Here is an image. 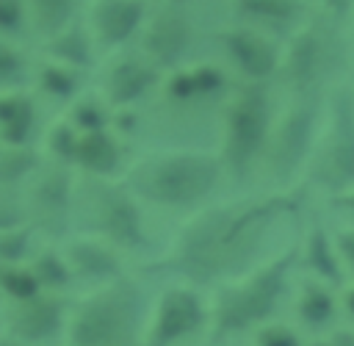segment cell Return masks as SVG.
Returning a JSON list of instances; mask_svg holds the SVG:
<instances>
[{"mask_svg":"<svg viewBox=\"0 0 354 346\" xmlns=\"http://www.w3.org/2000/svg\"><path fill=\"white\" fill-rule=\"evenodd\" d=\"M19 199H22L25 219L33 230H47V233L61 230L66 221L69 205L75 199L72 180L64 163L39 166L30 174V180L19 188Z\"/></svg>","mask_w":354,"mask_h":346,"instance_id":"30bf717a","label":"cell"},{"mask_svg":"<svg viewBox=\"0 0 354 346\" xmlns=\"http://www.w3.org/2000/svg\"><path fill=\"white\" fill-rule=\"evenodd\" d=\"M218 47L230 69L243 83H268L279 72L282 44L263 28L230 22L218 28Z\"/></svg>","mask_w":354,"mask_h":346,"instance_id":"8992f818","label":"cell"},{"mask_svg":"<svg viewBox=\"0 0 354 346\" xmlns=\"http://www.w3.org/2000/svg\"><path fill=\"white\" fill-rule=\"evenodd\" d=\"M230 11L232 22L254 25L268 33H274L277 28L293 30L307 17L301 0H230Z\"/></svg>","mask_w":354,"mask_h":346,"instance_id":"e0dca14e","label":"cell"},{"mask_svg":"<svg viewBox=\"0 0 354 346\" xmlns=\"http://www.w3.org/2000/svg\"><path fill=\"white\" fill-rule=\"evenodd\" d=\"M41 293L28 263H0V302H25Z\"/></svg>","mask_w":354,"mask_h":346,"instance_id":"4316f807","label":"cell"},{"mask_svg":"<svg viewBox=\"0 0 354 346\" xmlns=\"http://www.w3.org/2000/svg\"><path fill=\"white\" fill-rule=\"evenodd\" d=\"M17 224H28L25 210H22V199H19V191L0 188V233L8 230V227H17Z\"/></svg>","mask_w":354,"mask_h":346,"instance_id":"1f68e13d","label":"cell"},{"mask_svg":"<svg viewBox=\"0 0 354 346\" xmlns=\"http://www.w3.org/2000/svg\"><path fill=\"white\" fill-rule=\"evenodd\" d=\"M196 302L188 296V293H171L166 302H163V310H160V327H158V340H169L174 335H183L185 329H191L196 324Z\"/></svg>","mask_w":354,"mask_h":346,"instance_id":"484cf974","label":"cell"},{"mask_svg":"<svg viewBox=\"0 0 354 346\" xmlns=\"http://www.w3.org/2000/svg\"><path fill=\"white\" fill-rule=\"evenodd\" d=\"M28 28L44 42L53 33L72 25L77 17V0H25Z\"/></svg>","mask_w":354,"mask_h":346,"instance_id":"7402d4cb","label":"cell"},{"mask_svg":"<svg viewBox=\"0 0 354 346\" xmlns=\"http://www.w3.org/2000/svg\"><path fill=\"white\" fill-rule=\"evenodd\" d=\"M41 50H44L41 58L58 61V64L72 66V69H77V72L91 69L94 61H97V44H94L88 28L83 25V19H75V22L66 25L64 30L53 33L50 39H44V42H41Z\"/></svg>","mask_w":354,"mask_h":346,"instance_id":"ac0fdd59","label":"cell"},{"mask_svg":"<svg viewBox=\"0 0 354 346\" xmlns=\"http://www.w3.org/2000/svg\"><path fill=\"white\" fill-rule=\"evenodd\" d=\"M329 299L324 296V293H318V291H313L310 296H307V302H304V313H307V318H313V321H321V318H326V313H329Z\"/></svg>","mask_w":354,"mask_h":346,"instance_id":"836d02e7","label":"cell"},{"mask_svg":"<svg viewBox=\"0 0 354 346\" xmlns=\"http://www.w3.org/2000/svg\"><path fill=\"white\" fill-rule=\"evenodd\" d=\"M196 44V22L191 11L185 8V0L180 3H158L152 6L141 33H138V53L155 64L163 75L194 61L191 50Z\"/></svg>","mask_w":354,"mask_h":346,"instance_id":"5b68a950","label":"cell"},{"mask_svg":"<svg viewBox=\"0 0 354 346\" xmlns=\"http://www.w3.org/2000/svg\"><path fill=\"white\" fill-rule=\"evenodd\" d=\"M28 28L25 0H0V36H19Z\"/></svg>","mask_w":354,"mask_h":346,"instance_id":"4dcf8cb0","label":"cell"},{"mask_svg":"<svg viewBox=\"0 0 354 346\" xmlns=\"http://www.w3.org/2000/svg\"><path fill=\"white\" fill-rule=\"evenodd\" d=\"M36 127H39V97L22 86L3 89L0 91V144L30 147Z\"/></svg>","mask_w":354,"mask_h":346,"instance_id":"2e32d148","label":"cell"},{"mask_svg":"<svg viewBox=\"0 0 354 346\" xmlns=\"http://www.w3.org/2000/svg\"><path fill=\"white\" fill-rule=\"evenodd\" d=\"M348 19H351V30H354V11H351V17H348Z\"/></svg>","mask_w":354,"mask_h":346,"instance_id":"b9f144b4","label":"cell"},{"mask_svg":"<svg viewBox=\"0 0 354 346\" xmlns=\"http://www.w3.org/2000/svg\"><path fill=\"white\" fill-rule=\"evenodd\" d=\"M271 133V91L268 83L235 80L224 100V155L241 174L266 149Z\"/></svg>","mask_w":354,"mask_h":346,"instance_id":"3957f363","label":"cell"},{"mask_svg":"<svg viewBox=\"0 0 354 346\" xmlns=\"http://www.w3.org/2000/svg\"><path fill=\"white\" fill-rule=\"evenodd\" d=\"M329 136L318 161V177L329 185H343L354 177V89L335 83L329 91Z\"/></svg>","mask_w":354,"mask_h":346,"instance_id":"ba28073f","label":"cell"},{"mask_svg":"<svg viewBox=\"0 0 354 346\" xmlns=\"http://www.w3.org/2000/svg\"><path fill=\"white\" fill-rule=\"evenodd\" d=\"M66 119L80 130V133H94V130H108L113 125V108L102 100V94L94 91H80L69 105H66Z\"/></svg>","mask_w":354,"mask_h":346,"instance_id":"603a6c76","label":"cell"},{"mask_svg":"<svg viewBox=\"0 0 354 346\" xmlns=\"http://www.w3.org/2000/svg\"><path fill=\"white\" fill-rule=\"evenodd\" d=\"M348 205H351V208H354V194H351V197H348Z\"/></svg>","mask_w":354,"mask_h":346,"instance_id":"ab89813d","label":"cell"},{"mask_svg":"<svg viewBox=\"0 0 354 346\" xmlns=\"http://www.w3.org/2000/svg\"><path fill=\"white\" fill-rule=\"evenodd\" d=\"M163 72L149 64L138 50H119L102 64L97 91L113 111H130L136 102L160 89Z\"/></svg>","mask_w":354,"mask_h":346,"instance_id":"9c48e42d","label":"cell"},{"mask_svg":"<svg viewBox=\"0 0 354 346\" xmlns=\"http://www.w3.org/2000/svg\"><path fill=\"white\" fill-rule=\"evenodd\" d=\"M263 343H266V346H296L293 335H290V332H282V329L266 332V335H263Z\"/></svg>","mask_w":354,"mask_h":346,"instance_id":"e575fe53","label":"cell"},{"mask_svg":"<svg viewBox=\"0 0 354 346\" xmlns=\"http://www.w3.org/2000/svg\"><path fill=\"white\" fill-rule=\"evenodd\" d=\"M28 266H30V271H33V277H36V282H39L41 291L58 288V285H64V282L69 280L66 257L58 255V252H53V249H39V252H33V255L28 257Z\"/></svg>","mask_w":354,"mask_h":346,"instance_id":"f1b7e54d","label":"cell"},{"mask_svg":"<svg viewBox=\"0 0 354 346\" xmlns=\"http://www.w3.org/2000/svg\"><path fill=\"white\" fill-rule=\"evenodd\" d=\"M315 6H318V14L332 22L348 19L354 11V0H315Z\"/></svg>","mask_w":354,"mask_h":346,"instance_id":"d6a6232c","label":"cell"},{"mask_svg":"<svg viewBox=\"0 0 354 346\" xmlns=\"http://www.w3.org/2000/svg\"><path fill=\"white\" fill-rule=\"evenodd\" d=\"M149 11V0H91L83 25L88 28L97 50L119 53L138 39Z\"/></svg>","mask_w":354,"mask_h":346,"instance_id":"8fae6325","label":"cell"},{"mask_svg":"<svg viewBox=\"0 0 354 346\" xmlns=\"http://www.w3.org/2000/svg\"><path fill=\"white\" fill-rule=\"evenodd\" d=\"M39 155L33 147H6L0 144V188L19 191L30 174L39 169Z\"/></svg>","mask_w":354,"mask_h":346,"instance_id":"d4e9b609","label":"cell"},{"mask_svg":"<svg viewBox=\"0 0 354 346\" xmlns=\"http://www.w3.org/2000/svg\"><path fill=\"white\" fill-rule=\"evenodd\" d=\"M3 335L22 346H36L50 340L61 327V302L50 293H36L25 302H6L0 307Z\"/></svg>","mask_w":354,"mask_h":346,"instance_id":"5bb4252c","label":"cell"},{"mask_svg":"<svg viewBox=\"0 0 354 346\" xmlns=\"http://www.w3.org/2000/svg\"><path fill=\"white\" fill-rule=\"evenodd\" d=\"M279 291V268L274 271H266L263 277H257L252 285H246L243 291L232 293L224 307H221V318L227 327H241L246 321H254L260 318L271 304H274V296Z\"/></svg>","mask_w":354,"mask_h":346,"instance_id":"d6986e66","label":"cell"},{"mask_svg":"<svg viewBox=\"0 0 354 346\" xmlns=\"http://www.w3.org/2000/svg\"><path fill=\"white\" fill-rule=\"evenodd\" d=\"M77 141H80V130L66 119V113L58 116L55 122H50L44 130V149L53 155L55 163H64V166L72 163Z\"/></svg>","mask_w":354,"mask_h":346,"instance_id":"83f0119b","label":"cell"},{"mask_svg":"<svg viewBox=\"0 0 354 346\" xmlns=\"http://www.w3.org/2000/svg\"><path fill=\"white\" fill-rule=\"evenodd\" d=\"M80 202L86 205L97 233H102L119 244L138 241V235H141L138 213H136L133 202L127 199V194H122L105 183H88V188L80 194Z\"/></svg>","mask_w":354,"mask_h":346,"instance_id":"9a60e30c","label":"cell"},{"mask_svg":"<svg viewBox=\"0 0 354 346\" xmlns=\"http://www.w3.org/2000/svg\"><path fill=\"white\" fill-rule=\"evenodd\" d=\"M69 274H83V277H108L111 271H116V260L108 249H102L100 244L91 241H75L66 246L64 252Z\"/></svg>","mask_w":354,"mask_h":346,"instance_id":"cb8c5ba5","label":"cell"},{"mask_svg":"<svg viewBox=\"0 0 354 346\" xmlns=\"http://www.w3.org/2000/svg\"><path fill=\"white\" fill-rule=\"evenodd\" d=\"M218 180V163L205 155H163L138 163L130 185L141 197L163 205H188L202 199Z\"/></svg>","mask_w":354,"mask_h":346,"instance_id":"277c9868","label":"cell"},{"mask_svg":"<svg viewBox=\"0 0 354 346\" xmlns=\"http://www.w3.org/2000/svg\"><path fill=\"white\" fill-rule=\"evenodd\" d=\"M133 299L116 285L88 299L72 324V346H130Z\"/></svg>","mask_w":354,"mask_h":346,"instance_id":"52a82bcc","label":"cell"},{"mask_svg":"<svg viewBox=\"0 0 354 346\" xmlns=\"http://www.w3.org/2000/svg\"><path fill=\"white\" fill-rule=\"evenodd\" d=\"M340 246H343L346 257L354 263V235H343V238H340Z\"/></svg>","mask_w":354,"mask_h":346,"instance_id":"d590c367","label":"cell"},{"mask_svg":"<svg viewBox=\"0 0 354 346\" xmlns=\"http://www.w3.org/2000/svg\"><path fill=\"white\" fill-rule=\"evenodd\" d=\"M348 304H351V310H354V293H351V299H348Z\"/></svg>","mask_w":354,"mask_h":346,"instance_id":"f35d334b","label":"cell"},{"mask_svg":"<svg viewBox=\"0 0 354 346\" xmlns=\"http://www.w3.org/2000/svg\"><path fill=\"white\" fill-rule=\"evenodd\" d=\"M25 75H30V64H28L25 50L14 39L0 36V91L3 89H19Z\"/></svg>","mask_w":354,"mask_h":346,"instance_id":"f546056e","label":"cell"},{"mask_svg":"<svg viewBox=\"0 0 354 346\" xmlns=\"http://www.w3.org/2000/svg\"><path fill=\"white\" fill-rule=\"evenodd\" d=\"M288 208L285 199H268L246 208H221L205 216L185 238V266L202 277L241 266L266 235L274 216Z\"/></svg>","mask_w":354,"mask_h":346,"instance_id":"6da1fadb","label":"cell"},{"mask_svg":"<svg viewBox=\"0 0 354 346\" xmlns=\"http://www.w3.org/2000/svg\"><path fill=\"white\" fill-rule=\"evenodd\" d=\"M232 86L227 66L216 61H188L166 72L158 91L171 105H210L224 102Z\"/></svg>","mask_w":354,"mask_h":346,"instance_id":"7c38bea8","label":"cell"},{"mask_svg":"<svg viewBox=\"0 0 354 346\" xmlns=\"http://www.w3.org/2000/svg\"><path fill=\"white\" fill-rule=\"evenodd\" d=\"M0 346H22V343H17V340H11L8 335H0Z\"/></svg>","mask_w":354,"mask_h":346,"instance_id":"8d00e7d4","label":"cell"},{"mask_svg":"<svg viewBox=\"0 0 354 346\" xmlns=\"http://www.w3.org/2000/svg\"><path fill=\"white\" fill-rule=\"evenodd\" d=\"M351 64H354V58H351Z\"/></svg>","mask_w":354,"mask_h":346,"instance_id":"7bdbcfd3","label":"cell"},{"mask_svg":"<svg viewBox=\"0 0 354 346\" xmlns=\"http://www.w3.org/2000/svg\"><path fill=\"white\" fill-rule=\"evenodd\" d=\"M315 116H318L315 102L310 97H296L293 105L279 116V122L271 125L266 152H268L274 174L285 177L301 163L310 147L313 130H315Z\"/></svg>","mask_w":354,"mask_h":346,"instance_id":"4fadbf2b","label":"cell"},{"mask_svg":"<svg viewBox=\"0 0 354 346\" xmlns=\"http://www.w3.org/2000/svg\"><path fill=\"white\" fill-rule=\"evenodd\" d=\"M158 3H180V0H158Z\"/></svg>","mask_w":354,"mask_h":346,"instance_id":"60d3db41","label":"cell"},{"mask_svg":"<svg viewBox=\"0 0 354 346\" xmlns=\"http://www.w3.org/2000/svg\"><path fill=\"white\" fill-rule=\"evenodd\" d=\"M335 346H354V340H348V338H337Z\"/></svg>","mask_w":354,"mask_h":346,"instance_id":"74e56055","label":"cell"},{"mask_svg":"<svg viewBox=\"0 0 354 346\" xmlns=\"http://www.w3.org/2000/svg\"><path fill=\"white\" fill-rule=\"evenodd\" d=\"M332 30L335 22L321 14H315L313 19L304 17L293 30H288L277 78L293 97H315L318 86L329 78L337 55Z\"/></svg>","mask_w":354,"mask_h":346,"instance_id":"7a4b0ae2","label":"cell"},{"mask_svg":"<svg viewBox=\"0 0 354 346\" xmlns=\"http://www.w3.org/2000/svg\"><path fill=\"white\" fill-rule=\"evenodd\" d=\"M80 169H86L94 177H105L119 166V141L108 130H94V133H80L75 161Z\"/></svg>","mask_w":354,"mask_h":346,"instance_id":"44dd1931","label":"cell"},{"mask_svg":"<svg viewBox=\"0 0 354 346\" xmlns=\"http://www.w3.org/2000/svg\"><path fill=\"white\" fill-rule=\"evenodd\" d=\"M80 75H83V72H77V69H72V66H64V64H58V61L41 58V61L33 64V69H30L33 94H36V97H44V100H53V102H61V105H69V102L83 91Z\"/></svg>","mask_w":354,"mask_h":346,"instance_id":"ffe728a7","label":"cell"}]
</instances>
